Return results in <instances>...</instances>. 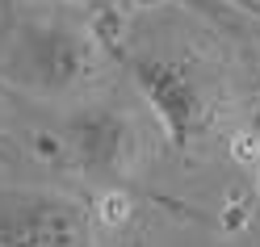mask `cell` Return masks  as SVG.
I'll return each instance as SVG.
<instances>
[{
    "label": "cell",
    "instance_id": "obj_1",
    "mask_svg": "<svg viewBox=\"0 0 260 247\" xmlns=\"http://www.w3.org/2000/svg\"><path fill=\"white\" fill-rule=\"evenodd\" d=\"M0 76L42 101H80L105 76L96 29L68 13H25L0 46Z\"/></svg>",
    "mask_w": 260,
    "mask_h": 247
},
{
    "label": "cell",
    "instance_id": "obj_2",
    "mask_svg": "<svg viewBox=\"0 0 260 247\" xmlns=\"http://www.w3.org/2000/svg\"><path fill=\"white\" fill-rule=\"evenodd\" d=\"M130 76H135L143 101H147L164 138L176 151H189L198 138L210 134L214 113H218V92L198 63L159 55V51H143L130 59Z\"/></svg>",
    "mask_w": 260,
    "mask_h": 247
},
{
    "label": "cell",
    "instance_id": "obj_3",
    "mask_svg": "<svg viewBox=\"0 0 260 247\" xmlns=\"http://www.w3.org/2000/svg\"><path fill=\"white\" fill-rule=\"evenodd\" d=\"M68 138V155L80 176H88L92 185H126L139 172L147 138L143 126L130 109L122 105H84L72 113V122L63 126Z\"/></svg>",
    "mask_w": 260,
    "mask_h": 247
},
{
    "label": "cell",
    "instance_id": "obj_4",
    "mask_svg": "<svg viewBox=\"0 0 260 247\" xmlns=\"http://www.w3.org/2000/svg\"><path fill=\"white\" fill-rule=\"evenodd\" d=\"M88 209L68 193H0V247H88Z\"/></svg>",
    "mask_w": 260,
    "mask_h": 247
},
{
    "label": "cell",
    "instance_id": "obj_5",
    "mask_svg": "<svg viewBox=\"0 0 260 247\" xmlns=\"http://www.w3.org/2000/svg\"><path fill=\"white\" fill-rule=\"evenodd\" d=\"M96 214H88V218L105 222V226H122L130 222V214H135V197L126 193V185H101V197H96Z\"/></svg>",
    "mask_w": 260,
    "mask_h": 247
}]
</instances>
